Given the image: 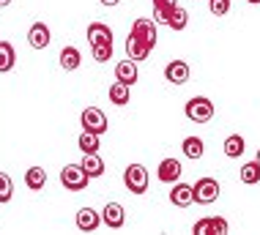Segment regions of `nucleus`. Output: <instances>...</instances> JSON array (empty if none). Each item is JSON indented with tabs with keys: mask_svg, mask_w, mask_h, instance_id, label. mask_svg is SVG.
Segmentation results:
<instances>
[{
	"mask_svg": "<svg viewBox=\"0 0 260 235\" xmlns=\"http://www.w3.org/2000/svg\"><path fill=\"white\" fill-rule=\"evenodd\" d=\"M184 115L192 120V123H208V120L214 118V102L206 98V96L189 98L186 107H184Z\"/></svg>",
	"mask_w": 260,
	"mask_h": 235,
	"instance_id": "obj_1",
	"label": "nucleus"
},
{
	"mask_svg": "<svg viewBox=\"0 0 260 235\" xmlns=\"http://www.w3.org/2000/svg\"><path fill=\"white\" fill-rule=\"evenodd\" d=\"M123 186L132 194H145L148 191V170L143 164H129L123 170Z\"/></svg>",
	"mask_w": 260,
	"mask_h": 235,
	"instance_id": "obj_2",
	"label": "nucleus"
},
{
	"mask_svg": "<svg viewBox=\"0 0 260 235\" xmlns=\"http://www.w3.org/2000/svg\"><path fill=\"white\" fill-rule=\"evenodd\" d=\"M88 173L82 170V164H66L60 170V183H63V189H69V191H82L88 186Z\"/></svg>",
	"mask_w": 260,
	"mask_h": 235,
	"instance_id": "obj_3",
	"label": "nucleus"
},
{
	"mask_svg": "<svg viewBox=\"0 0 260 235\" xmlns=\"http://www.w3.org/2000/svg\"><path fill=\"white\" fill-rule=\"evenodd\" d=\"M80 123H82V129H85V131H93V134H99V137L110 129L107 115H104L99 107H88V110H82Z\"/></svg>",
	"mask_w": 260,
	"mask_h": 235,
	"instance_id": "obj_4",
	"label": "nucleus"
},
{
	"mask_svg": "<svg viewBox=\"0 0 260 235\" xmlns=\"http://www.w3.org/2000/svg\"><path fill=\"white\" fill-rule=\"evenodd\" d=\"M192 191H194V203L211 205V203H216V197H219V183H216L214 178H200V181L192 186Z\"/></svg>",
	"mask_w": 260,
	"mask_h": 235,
	"instance_id": "obj_5",
	"label": "nucleus"
},
{
	"mask_svg": "<svg viewBox=\"0 0 260 235\" xmlns=\"http://www.w3.org/2000/svg\"><path fill=\"white\" fill-rule=\"evenodd\" d=\"M181 173H184V167H181L178 159H161L156 167V178L161 183H170V186L175 181H181Z\"/></svg>",
	"mask_w": 260,
	"mask_h": 235,
	"instance_id": "obj_6",
	"label": "nucleus"
},
{
	"mask_svg": "<svg viewBox=\"0 0 260 235\" xmlns=\"http://www.w3.org/2000/svg\"><path fill=\"white\" fill-rule=\"evenodd\" d=\"M132 33H135L140 41H145V44H148L151 49L156 47V22H153V19H145V17L135 19V25H132Z\"/></svg>",
	"mask_w": 260,
	"mask_h": 235,
	"instance_id": "obj_7",
	"label": "nucleus"
},
{
	"mask_svg": "<svg viewBox=\"0 0 260 235\" xmlns=\"http://www.w3.org/2000/svg\"><path fill=\"white\" fill-rule=\"evenodd\" d=\"M102 222L110 227V230H121L123 222H126V211L121 203H107L102 211Z\"/></svg>",
	"mask_w": 260,
	"mask_h": 235,
	"instance_id": "obj_8",
	"label": "nucleus"
},
{
	"mask_svg": "<svg viewBox=\"0 0 260 235\" xmlns=\"http://www.w3.org/2000/svg\"><path fill=\"white\" fill-rule=\"evenodd\" d=\"M170 203L175 205V208H189V205L194 203V191H192V186H189V183L175 181L173 189H170Z\"/></svg>",
	"mask_w": 260,
	"mask_h": 235,
	"instance_id": "obj_9",
	"label": "nucleus"
},
{
	"mask_svg": "<svg viewBox=\"0 0 260 235\" xmlns=\"http://www.w3.org/2000/svg\"><path fill=\"white\" fill-rule=\"evenodd\" d=\"M165 80L173 85H184L189 82V63L186 60H170L165 66Z\"/></svg>",
	"mask_w": 260,
	"mask_h": 235,
	"instance_id": "obj_10",
	"label": "nucleus"
},
{
	"mask_svg": "<svg viewBox=\"0 0 260 235\" xmlns=\"http://www.w3.org/2000/svg\"><path fill=\"white\" fill-rule=\"evenodd\" d=\"M50 41H52V36H50V27H47L44 22L30 25V30H27V44H30L33 49H47Z\"/></svg>",
	"mask_w": 260,
	"mask_h": 235,
	"instance_id": "obj_11",
	"label": "nucleus"
},
{
	"mask_svg": "<svg viewBox=\"0 0 260 235\" xmlns=\"http://www.w3.org/2000/svg\"><path fill=\"white\" fill-rule=\"evenodd\" d=\"M102 224V216L93 208H80L77 211V230L80 232H96Z\"/></svg>",
	"mask_w": 260,
	"mask_h": 235,
	"instance_id": "obj_12",
	"label": "nucleus"
},
{
	"mask_svg": "<svg viewBox=\"0 0 260 235\" xmlns=\"http://www.w3.org/2000/svg\"><path fill=\"white\" fill-rule=\"evenodd\" d=\"M151 55V47L145 44V41H140L135 33H129V39H126V58L129 60H145Z\"/></svg>",
	"mask_w": 260,
	"mask_h": 235,
	"instance_id": "obj_13",
	"label": "nucleus"
},
{
	"mask_svg": "<svg viewBox=\"0 0 260 235\" xmlns=\"http://www.w3.org/2000/svg\"><path fill=\"white\" fill-rule=\"evenodd\" d=\"M115 80L118 82H126V85H135L140 80V71H137V60H121L115 66Z\"/></svg>",
	"mask_w": 260,
	"mask_h": 235,
	"instance_id": "obj_14",
	"label": "nucleus"
},
{
	"mask_svg": "<svg viewBox=\"0 0 260 235\" xmlns=\"http://www.w3.org/2000/svg\"><path fill=\"white\" fill-rule=\"evenodd\" d=\"M88 41H90V47H96V44H112V30H110V25H104V22H90V25H88Z\"/></svg>",
	"mask_w": 260,
	"mask_h": 235,
	"instance_id": "obj_15",
	"label": "nucleus"
},
{
	"mask_svg": "<svg viewBox=\"0 0 260 235\" xmlns=\"http://www.w3.org/2000/svg\"><path fill=\"white\" fill-rule=\"evenodd\" d=\"M80 63H82V55L77 47H63L60 49V69L63 71H77Z\"/></svg>",
	"mask_w": 260,
	"mask_h": 235,
	"instance_id": "obj_16",
	"label": "nucleus"
},
{
	"mask_svg": "<svg viewBox=\"0 0 260 235\" xmlns=\"http://www.w3.org/2000/svg\"><path fill=\"white\" fill-rule=\"evenodd\" d=\"M82 170L88 173V178H99L104 175V161H102V156L99 153H82Z\"/></svg>",
	"mask_w": 260,
	"mask_h": 235,
	"instance_id": "obj_17",
	"label": "nucleus"
},
{
	"mask_svg": "<svg viewBox=\"0 0 260 235\" xmlns=\"http://www.w3.org/2000/svg\"><path fill=\"white\" fill-rule=\"evenodd\" d=\"M44 183H47V173H44V167H30V170L25 173V186H27V189L41 191V189H44Z\"/></svg>",
	"mask_w": 260,
	"mask_h": 235,
	"instance_id": "obj_18",
	"label": "nucleus"
},
{
	"mask_svg": "<svg viewBox=\"0 0 260 235\" xmlns=\"http://www.w3.org/2000/svg\"><path fill=\"white\" fill-rule=\"evenodd\" d=\"M129 88H132V85H126V82H118V80H115V82L110 85V102H112V104H118V107H123V104L132 98Z\"/></svg>",
	"mask_w": 260,
	"mask_h": 235,
	"instance_id": "obj_19",
	"label": "nucleus"
},
{
	"mask_svg": "<svg viewBox=\"0 0 260 235\" xmlns=\"http://www.w3.org/2000/svg\"><path fill=\"white\" fill-rule=\"evenodd\" d=\"M77 145H80V151H82V153H99L102 142H99V134H93V131H85V129H82L80 140H77Z\"/></svg>",
	"mask_w": 260,
	"mask_h": 235,
	"instance_id": "obj_20",
	"label": "nucleus"
},
{
	"mask_svg": "<svg viewBox=\"0 0 260 235\" xmlns=\"http://www.w3.org/2000/svg\"><path fill=\"white\" fill-rule=\"evenodd\" d=\"M14 63H17V52H14V47L9 44V41H0V74L11 71Z\"/></svg>",
	"mask_w": 260,
	"mask_h": 235,
	"instance_id": "obj_21",
	"label": "nucleus"
},
{
	"mask_svg": "<svg viewBox=\"0 0 260 235\" xmlns=\"http://www.w3.org/2000/svg\"><path fill=\"white\" fill-rule=\"evenodd\" d=\"M244 148H247V145H244V137H241V134H230V137L224 140V148H222V151H224V156H228V159H238V156L244 153Z\"/></svg>",
	"mask_w": 260,
	"mask_h": 235,
	"instance_id": "obj_22",
	"label": "nucleus"
},
{
	"mask_svg": "<svg viewBox=\"0 0 260 235\" xmlns=\"http://www.w3.org/2000/svg\"><path fill=\"white\" fill-rule=\"evenodd\" d=\"M181 151H184L186 159H192V161H198L203 151H206V145H203V140L200 137H186L184 140V145H181Z\"/></svg>",
	"mask_w": 260,
	"mask_h": 235,
	"instance_id": "obj_23",
	"label": "nucleus"
},
{
	"mask_svg": "<svg viewBox=\"0 0 260 235\" xmlns=\"http://www.w3.org/2000/svg\"><path fill=\"white\" fill-rule=\"evenodd\" d=\"M186 25H189V11L184 9V6H175V9L170 11V17H167V27H173V30H184Z\"/></svg>",
	"mask_w": 260,
	"mask_h": 235,
	"instance_id": "obj_24",
	"label": "nucleus"
},
{
	"mask_svg": "<svg viewBox=\"0 0 260 235\" xmlns=\"http://www.w3.org/2000/svg\"><path fill=\"white\" fill-rule=\"evenodd\" d=\"M241 181L249 183V186H255L260 181V164L257 161H247V164H241Z\"/></svg>",
	"mask_w": 260,
	"mask_h": 235,
	"instance_id": "obj_25",
	"label": "nucleus"
},
{
	"mask_svg": "<svg viewBox=\"0 0 260 235\" xmlns=\"http://www.w3.org/2000/svg\"><path fill=\"white\" fill-rule=\"evenodd\" d=\"M11 197H14V183H11V178L6 175V173H0V205L11 203Z\"/></svg>",
	"mask_w": 260,
	"mask_h": 235,
	"instance_id": "obj_26",
	"label": "nucleus"
},
{
	"mask_svg": "<svg viewBox=\"0 0 260 235\" xmlns=\"http://www.w3.org/2000/svg\"><path fill=\"white\" fill-rule=\"evenodd\" d=\"M208 11L214 17H224L230 11V0H208Z\"/></svg>",
	"mask_w": 260,
	"mask_h": 235,
	"instance_id": "obj_27",
	"label": "nucleus"
},
{
	"mask_svg": "<svg viewBox=\"0 0 260 235\" xmlns=\"http://www.w3.org/2000/svg\"><path fill=\"white\" fill-rule=\"evenodd\" d=\"M93 58L99 63H107L112 58V44H96L93 47Z\"/></svg>",
	"mask_w": 260,
	"mask_h": 235,
	"instance_id": "obj_28",
	"label": "nucleus"
},
{
	"mask_svg": "<svg viewBox=\"0 0 260 235\" xmlns=\"http://www.w3.org/2000/svg\"><path fill=\"white\" fill-rule=\"evenodd\" d=\"M230 232V224L219 216H211V235H228Z\"/></svg>",
	"mask_w": 260,
	"mask_h": 235,
	"instance_id": "obj_29",
	"label": "nucleus"
},
{
	"mask_svg": "<svg viewBox=\"0 0 260 235\" xmlns=\"http://www.w3.org/2000/svg\"><path fill=\"white\" fill-rule=\"evenodd\" d=\"M192 232H194V235H211V216L198 219V222H194V227H192Z\"/></svg>",
	"mask_w": 260,
	"mask_h": 235,
	"instance_id": "obj_30",
	"label": "nucleus"
},
{
	"mask_svg": "<svg viewBox=\"0 0 260 235\" xmlns=\"http://www.w3.org/2000/svg\"><path fill=\"white\" fill-rule=\"evenodd\" d=\"M175 9V6H173ZM173 9H153V22H159V25H167V17H170V11Z\"/></svg>",
	"mask_w": 260,
	"mask_h": 235,
	"instance_id": "obj_31",
	"label": "nucleus"
},
{
	"mask_svg": "<svg viewBox=\"0 0 260 235\" xmlns=\"http://www.w3.org/2000/svg\"><path fill=\"white\" fill-rule=\"evenodd\" d=\"M178 6V0H153V9H173Z\"/></svg>",
	"mask_w": 260,
	"mask_h": 235,
	"instance_id": "obj_32",
	"label": "nucleus"
},
{
	"mask_svg": "<svg viewBox=\"0 0 260 235\" xmlns=\"http://www.w3.org/2000/svg\"><path fill=\"white\" fill-rule=\"evenodd\" d=\"M121 0H102V6H107V9H112V6H118Z\"/></svg>",
	"mask_w": 260,
	"mask_h": 235,
	"instance_id": "obj_33",
	"label": "nucleus"
},
{
	"mask_svg": "<svg viewBox=\"0 0 260 235\" xmlns=\"http://www.w3.org/2000/svg\"><path fill=\"white\" fill-rule=\"evenodd\" d=\"M11 3V0H0V9H6V6H9Z\"/></svg>",
	"mask_w": 260,
	"mask_h": 235,
	"instance_id": "obj_34",
	"label": "nucleus"
},
{
	"mask_svg": "<svg viewBox=\"0 0 260 235\" xmlns=\"http://www.w3.org/2000/svg\"><path fill=\"white\" fill-rule=\"evenodd\" d=\"M247 3H252V6H257V3H260V0H247Z\"/></svg>",
	"mask_w": 260,
	"mask_h": 235,
	"instance_id": "obj_35",
	"label": "nucleus"
},
{
	"mask_svg": "<svg viewBox=\"0 0 260 235\" xmlns=\"http://www.w3.org/2000/svg\"><path fill=\"white\" fill-rule=\"evenodd\" d=\"M255 161H257V164H260V151H257V159H255Z\"/></svg>",
	"mask_w": 260,
	"mask_h": 235,
	"instance_id": "obj_36",
	"label": "nucleus"
}]
</instances>
